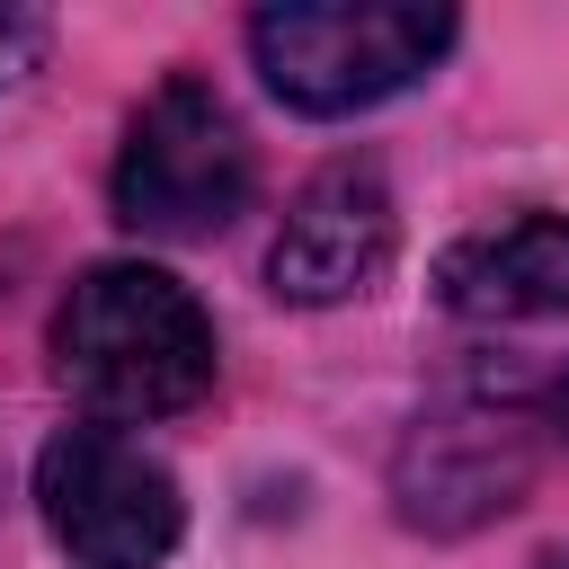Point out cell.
Masks as SVG:
<instances>
[{
  "instance_id": "cell-1",
  "label": "cell",
  "mask_w": 569,
  "mask_h": 569,
  "mask_svg": "<svg viewBox=\"0 0 569 569\" xmlns=\"http://www.w3.org/2000/svg\"><path fill=\"white\" fill-rule=\"evenodd\" d=\"M53 373L107 418H178L213 391V311L151 258L89 267L53 311Z\"/></svg>"
},
{
  "instance_id": "cell-2",
  "label": "cell",
  "mask_w": 569,
  "mask_h": 569,
  "mask_svg": "<svg viewBox=\"0 0 569 569\" xmlns=\"http://www.w3.org/2000/svg\"><path fill=\"white\" fill-rule=\"evenodd\" d=\"M116 222L142 231V240H213L249 213L258 196V151L231 116V98L196 71H169L133 124H124V151H116Z\"/></svg>"
},
{
  "instance_id": "cell-3",
  "label": "cell",
  "mask_w": 569,
  "mask_h": 569,
  "mask_svg": "<svg viewBox=\"0 0 569 569\" xmlns=\"http://www.w3.org/2000/svg\"><path fill=\"white\" fill-rule=\"evenodd\" d=\"M453 44V9H356V0H284L249 18V62L293 116H365L427 80Z\"/></svg>"
},
{
  "instance_id": "cell-4",
  "label": "cell",
  "mask_w": 569,
  "mask_h": 569,
  "mask_svg": "<svg viewBox=\"0 0 569 569\" xmlns=\"http://www.w3.org/2000/svg\"><path fill=\"white\" fill-rule=\"evenodd\" d=\"M36 516L71 569H160L187 542L178 471L116 427H62L36 453Z\"/></svg>"
},
{
  "instance_id": "cell-5",
  "label": "cell",
  "mask_w": 569,
  "mask_h": 569,
  "mask_svg": "<svg viewBox=\"0 0 569 569\" xmlns=\"http://www.w3.org/2000/svg\"><path fill=\"white\" fill-rule=\"evenodd\" d=\"M542 445H551V436H542V418L516 400V382H471L453 409L418 418V436L400 445V471H391L400 516L427 525V533H462V525H480V516H507L516 489L533 480Z\"/></svg>"
},
{
  "instance_id": "cell-6",
  "label": "cell",
  "mask_w": 569,
  "mask_h": 569,
  "mask_svg": "<svg viewBox=\"0 0 569 569\" xmlns=\"http://www.w3.org/2000/svg\"><path fill=\"white\" fill-rule=\"evenodd\" d=\"M391 249H400V213H391L382 169L373 160H329L293 196L284 231L267 249V284L284 302H356L391 276Z\"/></svg>"
},
{
  "instance_id": "cell-7",
  "label": "cell",
  "mask_w": 569,
  "mask_h": 569,
  "mask_svg": "<svg viewBox=\"0 0 569 569\" xmlns=\"http://www.w3.org/2000/svg\"><path fill=\"white\" fill-rule=\"evenodd\" d=\"M453 320H569V213H516L436 258Z\"/></svg>"
},
{
  "instance_id": "cell-8",
  "label": "cell",
  "mask_w": 569,
  "mask_h": 569,
  "mask_svg": "<svg viewBox=\"0 0 569 569\" xmlns=\"http://www.w3.org/2000/svg\"><path fill=\"white\" fill-rule=\"evenodd\" d=\"M44 44H53V27H44L36 9H0V89H18V80L44 62Z\"/></svg>"
}]
</instances>
